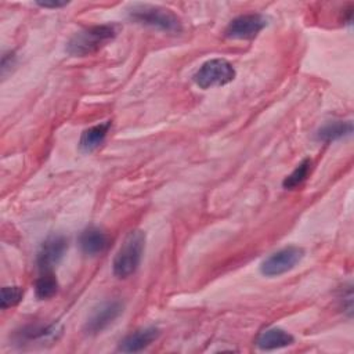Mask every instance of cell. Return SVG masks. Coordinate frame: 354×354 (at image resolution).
I'll return each instance as SVG.
<instances>
[{"instance_id": "1", "label": "cell", "mask_w": 354, "mask_h": 354, "mask_svg": "<svg viewBox=\"0 0 354 354\" xmlns=\"http://www.w3.org/2000/svg\"><path fill=\"white\" fill-rule=\"evenodd\" d=\"M118 32L119 26L116 24H102L83 28L69 39L65 50L72 57L90 55L113 40Z\"/></svg>"}, {"instance_id": "2", "label": "cell", "mask_w": 354, "mask_h": 354, "mask_svg": "<svg viewBox=\"0 0 354 354\" xmlns=\"http://www.w3.org/2000/svg\"><path fill=\"white\" fill-rule=\"evenodd\" d=\"M129 19L144 26L159 29L167 33L181 32L180 18L169 8L152 4H133L127 8Z\"/></svg>"}, {"instance_id": "3", "label": "cell", "mask_w": 354, "mask_h": 354, "mask_svg": "<svg viewBox=\"0 0 354 354\" xmlns=\"http://www.w3.org/2000/svg\"><path fill=\"white\" fill-rule=\"evenodd\" d=\"M145 249V234L141 230L130 231L115 254L112 270L115 277L127 278L134 274L141 263Z\"/></svg>"}, {"instance_id": "4", "label": "cell", "mask_w": 354, "mask_h": 354, "mask_svg": "<svg viewBox=\"0 0 354 354\" xmlns=\"http://www.w3.org/2000/svg\"><path fill=\"white\" fill-rule=\"evenodd\" d=\"M234 77L235 69L232 64L224 58H213L203 62L192 76L195 84L203 90L224 86L232 82Z\"/></svg>"}, {"instance_id": "5", "label": "cell", "mask_w": 354, "mask_h": 354, "mask_svg": "<svg viewBox=\"0 0 354 354\" xmlns=\"http://www.w3.org/2000/svg\"><path fill=\"white\" fill-rule=\"evenodd\" d=\"M303 257H304V250L301 248L295 245L285 246L271 253L268 257H266L261 261L260 272L268 278L279 277L293 270L301 261Z\"/></svg>"}, {"instance_id": "6", "label": "cell", "mask_w": 354, "mask_h": 354, "mask_svg": "<svg viewBox=\"0 0 354 354\" xmlns=\"http://www.w3.org/2000/svg\"><path fill=\"white\" fill-rule=\"evenodd\" d=\"M124 304L118 299H109L93 308L88 319L84 324L87 335H98L106 329L123 311Z\"/></svg>"}, {"instance_id": "7", "label": "cell", "mask_w": 354, "mask_h": 354, "mask_svg": "<svg viewBox=\"0 0 354 354\" xmlns=\"http://www.w3.org/2000/svg\"><path fill=\"white\" fill-rule=\"evenodd\" d=\"M267 26V18L261 14H243L227 25L224 35L234 40H249L256 37Z\"/></svg>"}, {"instance_id": "8", "label": "cell", "mask_w": 354, "mask_h": 354, "mask_svg": "<svg viewBox=\"0 0 354 354\" xmlns=\"http://www.w3.org/2000/svg\"><path fill=\"white\" fill-rule=\"evenodd\" d=\"M68 249V239L61 234L47 236L39 248L36 263L41 272H50L62 260Z\"/></svg>"}, {"instance_id": "9", "label": "cell", "mask_w": 354, "mask_h": 354, "mask_svg": "<svg viewBox=\"0 0 354 354\" xmlns=\"http://www.w3.org/2000/svg\"><path fill=\"white\" fill-rule=\"evenodd\" d=\"M156 326H145L127 335L119 344L118 350L122 353H138L151 346L159 337Z\"/></svg>"}, {"instance_id": "10", "label": "cell", "mask_w": 354, "mask_h": 354, "mask_svg": "<svg viewBox=\"0 0 354 354\" xmlns=\"http://www.w3.org/2000/svg\"><path fill=\"white\" fill-rule=\"evenodd\" d=\"M109 245V236L97 227L86 228L79 236L80 250L87 256L101 254Z\"/></svg>"}, {"instance_id": "11", "label": "cell", "mask_w": 354, "mask_h": 354, "mask_svg": "<svg viewBox=\"0 0 354 354\" xmlns=\"http://www.w3.org/2000/svg\"><path fill=\"white\" fill-rule=\"evenodd\" d=\"M293 336L281 328H267L261 330L256 339V346L260 350L270 351L288 347L293 344Z\"/></svg>"}, {"instance_id": "12", "label": "cell", "mask_w": 354, "mask_h": 354, "mask_svg": "<svg viewBox=\"0 0 354 354\" xmlns=\"http://www.w3.org/2000/svg\"><path fill=\"white\" fill-rule=\"evenodd\" d=\"M351 120H329L324 123L315 133V138L322 142H333L351 136Z\"/></svg>"}, {"instance_id": "13", "label": "cell", "mask_w": 354, "mask_h": 354, "mask_svg": "<svg viewBox=\"0 0 354 354\" xmlns=\"http://www.w3.org/2000/svg\"><path fill=\"white\" fill-rule=\"evenodd\" d=\"M109 129H111L109 120L86 129L80 136V141H79L80 151L84 153H90V152L95 151L104 142Z\"/></svg>"}, {"instance_id": "14", "label": "cell", "mask_w": 354, "mask_h": 354, "mask_svg": "<svg viewBox=\"0 0 354 354\" xmlns=\"http://www.w3.org/2000/svg\"><path fill=\"white\" fill-rule=\"evenodd\" d=\"M58 290V281L54 277L53 271L41 272V275L36 279L35 283V295L40 300H46L53 297Z\"/></svg>"}, {"instance_id": "15", "label": "cell", "mask_w": 354, "mask_h": 354, "mask_svg": "<svg viewBox=\"0 0 354 354\" xmlns=\"http://www.w3.org/2000/svg\"><path fill=\"white\" fill-rule=\"evenodd\" d=\"M311 167H313V160H311L310 158L303 159V160L296 166V169H295L289 176L285 177V180L282 181L283 188H286V189H293V188L301 185V184L306 181V178L308 177V174H310V171H311Z\"/></svg>"}, {"instance_id": "16", "label": "cell", "mask_w": 354, "mask_h": 354, "mask_svg": "<svg viewBox=\"0 0 354 354\" xmlns=\"http://www.w3.org/2000/svg\"><path fill=\"white\" fill-rule=\"evenodd\" d=\"M58 329L55 325H48V326H39V325H29L24 328L18 335L21 339L24 337L25 340H37V339H48L54 337L57 335Z\"/></svg>"}, {"instance_id": "17", "label": "cell", "mask_w": 354, "mask_h": 354, "mask_svg": "<svg viewBox=\"0 0 354 354\" xmlns=\"http://www.w3.org/2000/svg\"><path fill=\"white\" fill-rule=\"evenodd\" d=\"M24 297V290L21 286H3L0 293V307L3 310L17 306Z\"/></svg>"}, {"instance_id": "18", "label": "cell", "mask_w": 354, "mask_h": 354, "mask_svg": "<svg viewBox=\"0 0 354 354\" xmlns=\"http://www.w3.org/2000/svg\"><path fill=\"white\" fill-rule=\"evenodd\" d=\"M15 65V55L12 51L4 53L1 57V76L6 77L7 75V69L12 68Z\"/></svg>"}, {"instance_id": "19", "label": "cell", "mask_w": 354, "mask_h": 354, "mask_svg": "<svg viewBox=\"0 0 354 354\" xmlns=\"http://www.w3.org/2000/svg\"><path fill=\"white\" fill-rule=\"evenodd\" d=\"M36 4L39 7H43V8H61V7H65L68 4V1H36Z\"/></svg>"}]
</instances>
